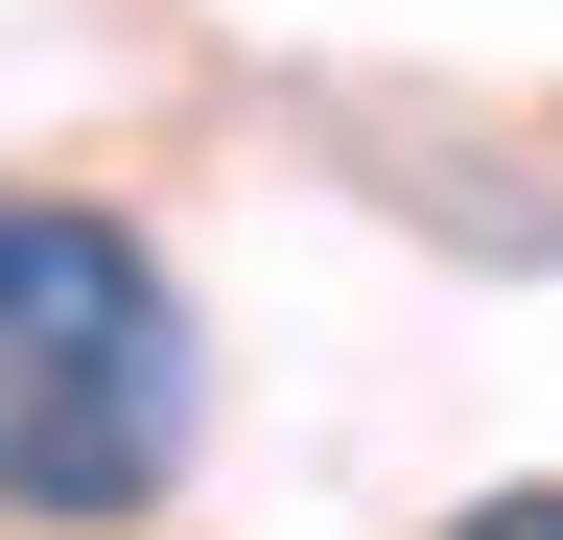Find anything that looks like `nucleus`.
Here are the masks:
<instances>
[{"label": "nucleus", "instance_id": "f03ea898", "mask_svg": "<svg viewBox=\"0 0 563 540\" xmlns=\"http://www.w3.org/2000/svg\"><path fill=\"white\" fill-rule=\"evenodd\" d=\"M446 540H563V470H540V494H470Z\"/></svg>", "mask_w": 563, "mask_h": 540}, {"label": "nucleus", "instance_id": "f257e3e1", "mask_svg": "<svg viewBox=\"0 0 563 540\" xmlns=\"http://www.w3.org/2000/svg\"><path fill=\"white\" fill-rule=\"evenodd\" d=\"M188 423H211V329L165 283V235L95 188H0V517L141 540L188 494Z\"/></svg>", "mask_w": 563, "mask_h": 540}]
</instances>
